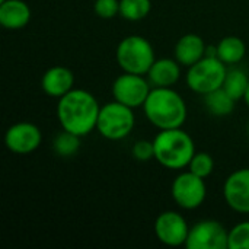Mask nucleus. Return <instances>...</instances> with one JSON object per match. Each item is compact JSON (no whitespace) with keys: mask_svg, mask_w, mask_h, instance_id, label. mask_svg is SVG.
<instances>
[{"mask_svg":"<svg viewBox=\"0 0 249 249\" xmlns=\"http://www.w3.org/2000/svg\"><path fill=\"white\" fill-rule=\"evenodd\" d=\"M101 105L96 98L85 89H71L57 102V118L61 130L80 137L96 130Z\"/></svg>","mask_w":249,"mask_h":249,"instance_id":"1","label":"nucleus"},{"mask_svg":"<svg viewBox=\"0 0 249 249\" xmlns=\"http://www.w3.org/2000/svg\"><path fill=\"white\" fill-rule=\"evenodd\" d=\"M143 111L150 124L159 130L181 128L188 115L184 98L172 88H152Z\"/></svg>","mask_w":249,"mask_h":249,"instance_id":"2","label":"nucleus"},{"mask_svg":"<svg viewBox=\"0 0 249 249\" xmlns=\"http://www.w3.org/2000/svg\"><path fill=\"white\" fill-rule=\"evenodd\" d=\"M155 159L159 165L171 171H182L188 168L196 155L193 137L181 128L160 130L153 139Z\"/></svg>","mask_w":249,"mask_h":249,"instance_id":"3","label":"nucleus"},{"mask_svg":"<svg viewBox=\"0 0 249 249\" xmlns=\"http://www.w3.org/2000/svg\"><path fill=\"white\" fill-rule=\"evenodd\" d=\"M118 66L125 73L146 76L155 63V50L149 39L142 35H128L120 41L115 51Z\"/></svg>","mask_w":249,"mask_h":249,"instance_id":"4","label":"nucleus"},{"mask_svg":"<svg viewBox=\"0 0 249 249\" xmlns=\"http://www.w3.org/2000/svg\"><path fill=\"white\" fill-rule=\"evenodd\" d=\"M134 108L118 101L108 102L101 107L96 123V131L107 140L118 142L128 137L136 124Z\"/></svg>","mask_w":249,"mask_h":249,"instance_id":"5","label":"nucleus"},{"mask_svg":"<svg viewBox=\"0 0 249 249\" xmlns=\"http://www.w3.org/2000/svg\"><path fill=\"white\" fill-rule=\"evenodd\" d=\"M228 74V66L214 55H204L200 61L188 67L187 86L204 96L216 89H220Z\"/></svg>","mask_w":249,"mask_h":249,"instance_id":"6","label":"nucleus"},{"mask_svg":"<svg viewBox=\"0 0 249 249\" xmlns=\"http://www.w3.org/2000/svg\"><path fill=\"white\" fill-rule=\"evenodd\" d=\"M171 196L177 206L184 210H196L206 201L207 187L204 178L188 172H181L171 185Z\"/></svg>","mask_w":249,"mask_h":249,"instance_id":"7","label":"nucleus"},{"mask_svg":"<svg viewBox=\"0 0 249 249\" xmlns=\"http://www.w3.org/2000/svg\"><path fill=\"white\" fill-rule=\"evenodd\" d=\"M187 249H229V232L217 220H200L190 228Z\"/></svg>","mask_w":249,"mask_h":249,"instance_id":"8","label":"nucleus"},{"mask_svg":"<svg viewBox=\"0 0 249 249\" xmlns=\"http://www.w3.org/2000/svg\"><path fill=\"white\" fill-rule=\"evenodd\" d=\"M152 90L149 79L143 74L123 73L112 83V98L130 108L143 107Z\"/></svg>","mask_w":249,"mask_h":249,"instance_id":"9","label":"nucleus"},{"mask_svg":"<svg viewBox=\"0 0 249 249\" xmlns=\"http://www.w3.org/2000/svg\"><path fill=\"white\" fill-rule=\"evenodd\" d=\"M190 226L187 219L174 210L160 213L155 220V235L166 247H182L187 242Z\"/></svg>","mask_w":249,"mask_h":249,"instance_id":"10","label":"nucleus"},{"mask_svg":"<svg viewBox=\"0 0 249 249\" xmlns=\"http://www.w3.org/2000/svg\"><path fill=\"white\" fill-rule=\"evenodd\" d=\"M42 142V133L34 123L19 121L10 125L4 134L6 147L16 155H28L35 152Z\"/></svg>","mask_w":249,"mask_h":249,"instance_id":"11","label":"nucleus"},{"mask_svg":"<svg viewBox=\"0 0 249 249\" xmlns=\"http://www.w3.org/2000/svg\"><path fill=\"white\" fill-rule=\"evenodd\" d=\"M223 197L233 212L249 214V168L236 169L225 179Z\"/></svg>","mask_w":249,"mask_h":249,"instance_id":"12","label":"nucleus"},{"mask_svg":"<svg viewBox=\"0 0 249 249\" xmlns=\"http://www.w3.org/2000/svg\"><path fill=\"white\" fill-rule=\"evenodd\" d=\"M74 86V74L69 67L53 66L41 77V88L44 93L60 99L69 93Z\"/></svg>","mask_w":249,"mask_h":249,"instance_id":"13","label":"nucleus"},{"mask_svg":"<svg viewBox=\"0 0 249 249\" xmlns=\"http://www.w3.org/2000/svg\"><path fill=\"white\" fill-rule=\"evenodd\" d=\"M207 47L204 44V39L197 35V34H185L182 35L174 48V55L175 60L184 66V67H191L197 61H200L206 55Z\"/></svg>","mask_w":249,"mask_h":249,"instance_id":"14","label":"nucleus"},{"mask_svg":"<svg viewBox=\"0 0 249 249\" xmlns=\"http://www.w3.org/2000/svg\"><path fill=\"white\" fill-rule=\"evenodd\" d=\"M31 20V7L23 0L0 1V25L9 31L25 28Z\"/></svg>","mask_w":249,"mask_h":249,"instance_id":"15","label":"nucleus"},{"mask_svg":"<svg viewBox=\"0 0 249 249\" xmlns=\"http://www.w3.org/2000/svg\"><path fill=\"white\" fill-rule=\"evenodd\" d=\"M146 77L152 88H172L181 77V64L175 58H158Z\"/></svg>","mask_w":249,"mask_h":249,"instance_id":"16","label":"nucleus"},{"mask_svg":"<svg viewBox=\"0 0 249 249\" xmlns=\"http://www.w3.org/2000/svg\"><path fill=\"white\" fill-rule=\"evenodd\" d=\"M216 51L217 57L226 66H235L244 60L247 54V45L239 36L229 35L219 41V44L216 45Z\"/></svg>","mask_w":249,"mask_h":249,"instance_id":"17","label":"nucleus"},{"mask_svg":"<svg viewBox=\"0 0 249 249\" xmlns=\"http://www.w3.org/2000/svg\"><path fill=\"white\" fill-rule=\"evenodd\" d=\"M203 102L206 109L214 117H226L235 109V99L223 89H216L203 96Z\"/></svg>","mask_w":249,"mask_h":249,"instance_id":"18","label":"nucleus"},{"mask_svg":"<svg viewBox=\"0 0 249 249\" xmlns=\"http://www.w3.org/2000/svg\"><path fill=\"white\" fill-rule=\"evenodd\" d=\"M249 85V76L238 67H232L228 69V74L223 83V89L235 99V101H241L245 98L247 89Z\"/></svg>","mask_w":249,"mask_h":249,"instance_id":"19","label":"nucleus"},{"mask_svg":"<svg viewBox=\"0 0 249 249\" xmlns=\"http://www.w3.org/2000/svg\"><path fill=\"white\" fill-rule=\"evenodd\" d=\"M80 149V136L63 130L53 140V150L60 158H71Z\"/></svg>","mask_w":249,"mask_h":249,"instance_id":"20","label":"nucleus"},{"mask_svg":"<svg viewBox=\"0 0 249 249\" xmlns=\"http://www.w3.org/2000/svg\"><path fill=\"white\" fill-rule=\"evenodd\" d=\"M152 10L150 0H120V15L125 20L137 22L144 19Z\"/></svg>","mask_w":249,"mask_h":249,"instance_id":"21","label":"nucleus"},{"mask_svg":"<svg viewBox=\"0 0 249 249\" xmlns=\"http://www.w3.org/2000/svg\"><path fill=\"white\" fill-rule=\"evenodd\" d=\"M188 171H191L193 174H196L204 179L209 178L214 171V160H213L212 155L207 152H196V155L193 156V159L188 165Z\"/></svg>","mask_w":249,"mask_h":249,"instance_id":"22","label":"nucleus"},{"mask_svg":"<svg viewBox=\"0 0 249 249\" xmlns=\"http://www.w3.org/2000/svg\"><path fill=\"white\" fill-rule=\"evenodd\" d=\"M229 249H249V220L238 223L229 231Z\"/></svg>","mask_w":249,"mask_h":249,"instance_id":"23","label":"nucleus"},{"mask_svg":"<svg viewBox=\"0 0 249 249\" xmlns=\"http://www.w3.org/2000/svg\"><path fill=\"white\" fill-rule=\"evenodd\" d=\"M93 9L101 19H112L120 15V0H95Z\"/></svg>","mask_w":249,"mask_h":249,"instance_id":"24","label":"nucleus"},{"mask_svg":"<svg viewBox=\"0 0 249 249\" xmlns=\"http://www.w3.org/2000/svg\"><path fill=\"white\" fill-rule=\"evenodd\" d=\"M131 155L139 162H147L150 159H155V146L150 140H139L134 143L131 149Z\"/></svg>","mask_w":249,"mask_h":249,"instance_id":"25","label":"nucleus"},{"mask_svg":"<svg viewBox=\"0 0 249 249\" xmlns=\"http://www.w3.org/2000/svg\"><path fill=\"white\" fill-rule=\"evenodd\" d=\"M245 102H247V105H248V108H249V85H248V89H247V93H245Z\"/></svg>","mask_w":249,"mask_h":249,"instance_id":"26","label":"nucleus"},{"mask_svg":"<svg viewBox=\"0 0 249 249\" xmlns=\"http://www.w3.org/2000/svg\"><path fill=\"white\" fill-rule=\"evenodd\" d=\"M248 134H249V123H248Z\"/></svg>","mask_w":249,"mask_h":249,"instance_id":"27","label":"nucleus"},{"mask_svg":"<svg viewBox=\"0 0 249 249\" xmlns=\"http://www.w3.org/2000/svg\"><path fill=\"white\" fill-rule=\"evenodd\" d=\"M0 1H3V0H0Z\"/></svg>","mask_w":249,"mask_h":249,"instance_id":"28","label":"nucleus"}]
</instances>
